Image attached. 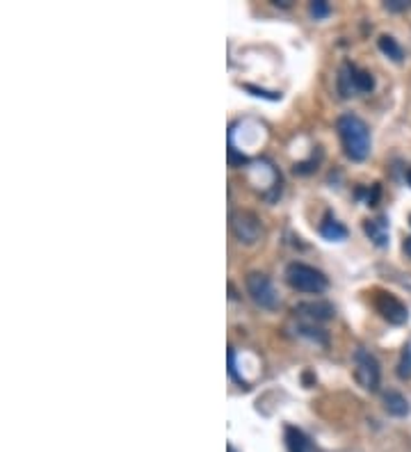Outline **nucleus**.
I'll return each mask as SVG.
<instances>
[{
    "label": "nucleus",
    "mask_w": 411,
    "mask_h": 452,
    "mask_svg": "<svg viewBox=\"0 0 411 452\" xmlns=\"http://www.w3.org/2000/svg\"><path fill=\"white\" fill-rule=\"evenodd\" d=\"M339 135H341V142H343V149H345V156L350 160H361L368 158L370 153V130L365 126L363 119H359L354 114H343L339 123Z\"/></svg>",
    "instance_id": "1"
},
{
    "label": "nucleus",
    "mask_w": 411,
    "mask_h": 452,
    "mask_svg": "<svg viewBox=\"0 0 411 452\" xmlns=\"http://www.w3.org/2000/svg\"><path fill=\"white\" fill-rule=\"evenodd\" d=\"M285 281H288L290 288L299 290V293H308V295H320L325 293L329 281L327 276L306 263H290L285 267Z\"/></svg>",
    "instance_id": "2"
},
{
    "label": "nucleus",
    "mask_w": 411,
    "mask_h": 452,
    "mask_svg": "<svg viewBox=\"0 0 411 452\" xmlns=\"http://www.w3.org/2000/svg\"><path fill=\"white\" fill-rule=\"evenodd\" d=\"M375 90V78L368 71L354 67V64L345 62L339 71V92L341 96L350 99L354 94H368Z\"/></svg>",
    "instance_id": "3"
},
{
    "label": "nucleus",
    "mask_w": 411,
    "mask_h": 452,
    "mask_svg": "<svg viewBox=\"0 0 411 452\" xmlns=\"http://www.w3.org/2000/svg\"><path fill=\"white\" fill-rule=\"evenodd\" d=\"M245 286H247V293L256 306H261V309H265V311H274L279 306V295L272 286V281H270L265 274L249 272L247 279H245Z\"/></svg>",
    "instance_id": "4"
},
{
    "label": "nucleus",
    "mask_w": 411,
    "mask_h": 452,
    "mask_svg": "<svg viewBox=\"0 0 411 452\" xmlns=\"http://www.w3.org/2000/svg\"><path fill=\"white\" fill-rule=\"evenodd\" d=\"M231 231L242 245H256L263 236V224L252 210H238L231 215Z\"/></svg>",
    "instance_id": "5"
},
{
    "label": "nucleus",
    "mask_w": 411,
    "mask_h": 452,
    "mask_svg": "<svg viewBox=\"0 0 411 452\" xmlns=\"http://www.w3.org/2000/svg\"><path fill=\"white\" fill-rule=\"evenodd\" d=\"M354 377L365 391L379 389V377H381L379 361L363 347L354 352Z\"/></svg>",
    "instance_id": "6"
},
{
    "label": "nucleus",
    "mask_w": 411,
    "mask_h": 452,
    "mask_svg": "<svg viewBox=\"0 0 411 452\" xmlns=\"http://www.w3.org/2000/svg\"><path fill=\"white\" fill-rule=\"evenodd\" d=\"M372 302H375V309L381 313V318L388 320L391 325H405L409 320V309L393 293L379 290V293H375V297H372Z\"/></svg>",
    "instance_id": "7"
},
{
    "label": "nucleus",
    "mask_w": 411,
    "mask_h": 452,
    "mask_svg": "<svg viewBox=\"0 0 411 452\" xmlns=\"http://www.w3.org/2000/svg\"><path fill=\"white\" fill-rule=\"evenodd\" d=\"M295 313L308 318L311 322H327V320L334 318V306L329 302H302L295 306Z\"/></svg>",
    "instance_id": "8"
},
{
    "label": "nucleus",
    "mask_w": 411,
    "mask_h": 452,
    "mask_svg": "<svg viewBox=\"0 0 411 452\" xmlns=\"http://www.w3.org/2000/svg\"><path fill=\"white\" fill-rule=\"evenodd\" d=\"M363 231L377 247L388 245V222H386V217H375V220H368L363 224Z\"/></svg>",
    "instance_id": "9"
},
{
    "label": "nucleus",
    "mask_w": 411,
    "mask_h": 452,
    "mask_svg": "<svg viewBox=\"0 0 411 452\" xmlns=\"http://www.w3.org/2000/svg\"><path fill=\"white\" fill-rule=\"evenodd\" d=\"M320 233H322V238H327V240H345L348 238V229L336 220L334 215H325V222L320 224Z\"/></svg>",
    "instance_id": "10"
},
{
    "label": "nucleus",
    "mask_w": 411,
    "mask_h": 452,
    "mask_svg": "<svg viewBox=\"0 0 411 452\" xmlns=\"http://www.w3.org/2000/svg\"><path fill=\"white\" fill-rule=\"evenodd\" d=\"M285 448H288V452H308V439L302 429L292 425L285 427Z\"/></svg>",
    "instance_id": "11"
},
{
    "label": "nucleus",
    "mask_w": 411,
    "mask_h": 452,
    "mask_svg": "<svg viewBox=\"0 0 411 452\" xmlns=\"http://www.w3.org/2000/svg\"><path fill=\"white\" fill-rule=\"evenodd\" d=\"M384 407H386V411L391 413V415H407L409 413L407 398L400 395V393H395V391L384 393Z\"/></svg>",
    "instance_id": "12"
},
{
    "label": "nucleus",
    "mask_w": 411,
    "mask_h": 452,
    "mask_svg": "<svg viewBox=\"0 0 411 452\" xmlns=\"http://www.w3.org/2000/svg\"><path fill=\"white\" fill-rule=\"evenodd\" d=\"M377 43H379V50H381V53H384L386 57H391L393 62H402V57H405V53H402L400 43L395 41L393 37H388V34H381Z\"/></svg>",
    "instance_id": "13"
},
{
    "label": "nucleus",
    "mask_w": 411,
    "mask_h": 452,
    "mask_svg": "<svg viewBox=\"0 0 411 452\" xmlns=\"http://www.w3.org/2000/svg\"><path fill=\"white\" fill-rule=\"evenodd\" d=\"M398 375L402 379H409L411 377V342H409V345H405V349H402V359L398 363Z\"/></svg>",
    "instance_id": "14"
},
{
    "label": "nucleus",
    "mask_w": 411,
    "mask_h": 452,
    "mask_svg": "<svg viewBox=\"0 0 411 452\" xmlns=\"http://www.w3.org/2000/svg\"><path fill=\"white\" fill-rule=\"evenodd\" d=\"M245 90H247V92H252L254 96H263V99H270V101L281 99V94H277V92H265V90H261V87H254V85H245Z\"/></svg>",
    "instance_id": "15"
},
{
    "label": "nucleus",
    "mask_w": 411,
    "mask_h": 452,
    "mask_svg": "<svg viewBox=\"0 0 411 452\" xmlns=\"http://www.w3.org/2000/svg\"><path fill=\"white\" fill-rule=\"evenodd\" d=\"M329 12H332L329 10V5L322 3V0H318V3H311V17L313 19H325Z\"/></svg>",
    "instance_id": "16"
},
{
    "label": "nucleus",
    "mask_w": 411,
    "mask_h": 452,
    "mask_svg": "<svg viewBox=\"0 0 411 452\" xmlns=\"http://www.w3.org/2000/svg\"><path fill=\"white\" fill-rule=\"evenodd\" d=\"M386 7H388V10H393V12H400V10H407L409 3H407V0H388Z\"/></svg>",
    "instance_id": "17"
},
{
    "label": "nucleus",
    "mask_w": 411,
    "mask_h": 452,
    "mask_svg": "<svg viewBox=\"0 0 411 452\" xmlns=\"http://www.w3.org/2000/svg\"><path fill=\"white\" fill-rule=\"evenodd\" d=\"M405 251H407V256L411 258V238L405 240Z\"/></svg>",
    "instance_id": "18"
},
{
    "label": "nucleus",
    "mask_w": 411,
    "mask_h": 452,
    "mask_svg": "<svg viewBox=\"0 0 411 452\" xmlns=\"http://www.w3.org/2000/svg\"><path fill=\"white\" fill-rule=\"evenodd\" d=\"M407 183L411 185V170H407Z\"/></svg>",
    "instance_id": "19"
},
{
    "label": "nucleus",
    "mask_w": 411,
    "mask_h": 452,
    "mask_svg": "<svg viewBox=\"0 0 411 452\" xmlns=\"http://www.w3.org/2000/svg\"><path fill=\"white\" fill-rule=\"evenodd\" d=\"M229 452H236V448H233V446H229Z\"/></svg>",
    "instance_id": "20"
}]
</instances>
